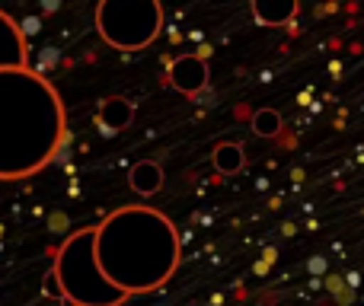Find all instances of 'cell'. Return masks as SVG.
<instances>
[{
	"mask_svg": "<svg viewBox=\"0 0 364 306\" xmlns=\"http://www.w3.org/2000/svg\"><path fill=\"white\" fill-rule=\"evenodd\" d=\"M68 112L48 77L26 67L0 70V182L42 173L61 151Z\"/></svg>",
	"mask_w": 364,
	"mask_h": 306,
	"instance_id": "6da1fadb",
	"label": "cell"
},
{
	"mask_svg": "<svg viewBox=\"0 0 364 306\" xmlns=\"http://www.w3.org/2000/svg\"><path fill=\"white\" fill-rule=\"evenodd\" d=\"M179 230L151 204H125L96 226V262L128 297L160 290L179 268Z\"/></svg>",
	"mask_w": 364,
	"mask_h": 306,
	"instance_id": "7a4b0ae2",
	"label": "cell"
},
{
	"mask_svg": "<svg viewBox=\"0 0 364 306\" xmlns=\"http://www.w3.org/2000/svg\"><path fill=\"white\" fill-rule=\"evenodd\" d=\"M55 278L70 306H125L132 297L119 290L96 262V226L70 233L55 256Z\"/></svg>",
	"mask_w": 364,
	"mask_h": 306,
	"instance_id": "3957f363",
	"label": "cell"
},
{
	"mask_svg": "<svg viewBox=\"0 0 364 306\" xmlns=\"http://www.w3.org/2000/svg\"><path fill=\"white\" fill-rule=\"evenodd\" d=\"M96 32L119 51H141L157 42L164 32V4L160 0H100Z\"/></svg>",
	"mask_w": 364,
	"mask_h": 306,
	"instance_id": "277c9868",
	"label": "cell"
},
{
	"mask_svg": "<svg viewBox=\"0 0 364 306\" xmlns=\"http://www.w3.org/2000/svg\"><path fill=\"white\" fill-rule=\"evenodd\" d=\"M208 77L205 55H179L166 64V83L182 96H198L208 87Z\"/></svg>",
	"mask_w": 364,
	"mask_h": 306,
	"instance_id": "5b68a950",
	"label": "cell"
},
{
	"mask_svg": "<svg viewBox=\"0 0 364 306\" xmlns=\"http://www.w3.org/2000/svg\"><path fill=\"white\" fill-rule=\"evenodd\" d=\"M26 64H29V45H26L23 29L10 13L0 10V70L26 67Z\"/></svg>",
	"mask_w": 364,
	"mask_h": 306,
	"instance_id": "8992f818",
	"label": "cell"
},
{
	"mask_svg": "<svg viewBox=\"0 0 364 306\" xmlns=\"http://www.w3.org/2000/svg\"><path fill=\"white\" fill-rule=\"evenodd\" d=\"M297 10H301L297 0H252V16H256V23L265 26V29L291 26Z\"/></svg>",
	"mask_w": 364,
	"mask_h": 306,
	"instance_id": "52a82bcc",
	"label": "cell"
},
{
	"mask_svg": "<svg viewBox=\"0 0 364 306\" xmlns=\"http://www.w3.org/2000/svg\"><path fill=\"white\" fill-rule=\"evenodd\" d=\"M128 185H132L134 195L151 198V195H157L164 188V166L157 160H138L128 169Z\"/></svg>",
	"mask_w": 364,
	"mask_h": 306,
	"instance_id": "ba28073f",
	"label": "cell"
},
{
	"mask_svg": "<svg viewBox=\"0 0 364 306\" xmlns=\"http://www.w3.org/2000/svg\"><path fill=\"white\" fill-rule=\"evenodd\" d=\"M134 119V109L125 96H109V99L100 102V112H96V121H100L102 131H125Z\"/></svg>",
	"mask_w": 364,
	"mask_h": 306,
	"instance_id": "9c48e42d",
	"label": "cell"
},
{
	"mask_svg": "<svg viewBox=\"0 0 364 306\" xmlns=\"http://www.w3.org/2000/svg\"><path fill=\"white\" fill-rule=\"evenodd\" d=\"M211 163H214V169H218L220 175H237L240 169L246 166V153H243V144H218L214 147V153H211Z\"/></svg>",
	"mask_w": 364,
	"mask_h": 306,
	"instance_id": "30bf717a",
	"label": "cell"
},
{
	"mask_svg": "<svg viewBox=\"0 0 364 306\" xmlns=\"http://www.w3.org/2000/svg\"><path fill=\"white\" fill-rule=\"evenodd\" d=\"M278 131H282V115L275 109H259L252 115V134L256 138H278Z\"/></svg>",
	"mask_w": 364,
	"mask_h": 306,
	"instance_id": "8fae6325",
	"label": "cell"
},
{
	"mask_svg": "<svg viewBox=\"0 0 364 306\" xmlns=\"http://www.w3.org/2000/svg\"><path fill=\"white\" fill-rule=\"evenodd\" d=\"M45 281H48V284H45V294H55V297H61V288H58V278H55V271H51V275L45 278Z\"/></svg>",
	"mask_w": 364,
	"mask_h": 306,
	"instance_id": "7c38bea8",
	"label": "cell"
}]
</instances>
